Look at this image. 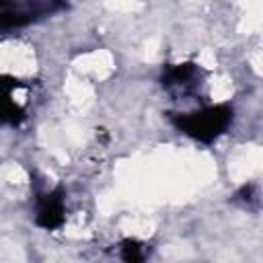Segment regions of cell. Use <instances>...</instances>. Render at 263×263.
Masks as SVG:
<instances>
[{
    "label": "cell",
    "mask_w": 263,
    "mask_h": 263,
    "mask_svg": "<svg viewBox=\"0 0 263 263\" xmlns=\"http://www.w3.org/2000/svg\"><path fill=\"white\" fill-rule=\"evenodd\" d=\"M166 115L168 121L179 132L201 144H212L214 140H218L234 119V111L228 103L208 105L189 113H166Z\"/></svg>",
    "instance_id": "cell-1"
},
{
    "label": "cell",
    "mask_w": 263,
    "mask_h": 263,
    "mask_svg": "<svg viewBox=\"0 0 263 263\" xmlns=\"http://www.w3.org/2000/svg\"><path fill=\"white\" fill-rule=\"evenodd\" d=\"M64 8L66 0H0V31L23 29Z\"/></svg>",
    "instance_id": "cell-2"
},
{
    "label": "cell",
    "mask_w": 263,
    "mask_h": 263,
    "mask_svg": "<svg viewBox=\"0 0 263 263\" xmlns=\"http://www.w3.org/2000/svg\"><path fill=\"white\" fill-rule=\"evenodd\" d=\"M205 72L195 62L164 64L160 74V86L166 92H171L175 99H189L197 95V88Z\"/></svg>",
    "instance_id": "cell-3"
},
{
    "label": "cell",
    "mask_w": 263,
    "mask_h": 263,
    "mask_svg": "<svg viewBox=\"0 0 263 263\" xmlns=\"http://www.w3.org/2000/svg\"><path fill=\"white\" fill-rule=\"evenodd\" d=\"M66 191L58 185L51 191H37L35 195V222L45 230H55L66 222Z\"/></svg>",
    "instance_id": "cell-4"
},
{
    "label": "cell",
    "mask_w": 263,
    "mask_h": 263,
    "mask_svg": "<svg viewBox=\"0 0 263 263\" xmlns=\"http://www.w3.org/2000/svg\"><path fill=\"white\" fill-rule=\"evenodd\" d=\"M23 86L25 82L12 76H0V125L16 127L25 121V109L12 99V92Z\"/></svg>",
    "instance_id": "cell-5"
},
{
    "label": "cell",
    "mask_w": 263,
    "mask_h": 263,
    "mask_svg": "<svg viewBox=\"0 0 263 263\" xmlns=\"http://www.w3.org/2000/svg\"><path fill=\"white\" fill-rule=\"evenodd\" d=\"M121 259L123 261H127V263H140V261H144L146 259V249H144V245L140 242V240H136V238H125V240H121Z\"/></svg>",
    "instance_id": "cell-6"
},
{
    "label": "cell",
    "mask_w": 263,
    "mask_h": 263,
    "mask_svg": "<svg viewBox=\"0 0 263 263\" xmlns=\"http://www.w3.org/2000/svg\"><path fill=\"white\" fill-rule=\"evenodd\" d=\"M253 191H255V187H253V185H245V187H240V189L236 191L234 199H236V201H242V203H247V205H249V203L255 199Z\"/></svg>",
    "instance_id": "cell-7"
}]
</instances>
